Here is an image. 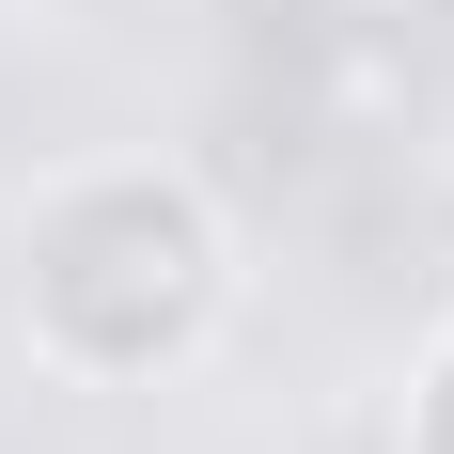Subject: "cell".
I'll list each match as a JSON object with an SVG mask.
<instances>
[{"label": "cell", "mask_w": 454, "mask_h": 454, "mask_svg": "<svg viewBox=\"0 0 454 454\" xmlns=\"http://www.w3.org/2000/svg\"><path fill=\"white\" fill-rule=\"evenodd\" d=\"M251 251L188 157H79L16 220V345L63 392H173L220 361Z\"/></svg>", "instance_id": "6da1fadb"}, {"label": "cell", "mask_w": 454, "mask_h": 454, "mask_svg": "<svg viewBox=\"0 0 454 454\" xmlns=\"http://www.w3.org/2000/svg\"><path fill=\"white\" fill-rule=\"evenodd\" d=\"M392 454H454V314L423 329V361H408V408H392Z\"/></svg>", "instance_id": "7a4b0ae2"}, {"label": "cell", "mask_w": 454, "mask_h": 454, "mask_svg": "<svg viewBox=\"0 0 454 454\" xmlns=\"http://www.w3.org/2000/svg\"><path fill=\"white\" fill-rule=\"evenodd\" d=\"M423 235H439V282H454V157H439V188H423Z\"/></svg>", "instance_id": "3957f363"}]
</instances>
